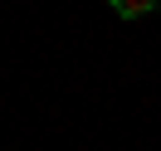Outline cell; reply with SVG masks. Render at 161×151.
Returning a JSON list of instances; mask_svg holds the SVG:
<instances>
[{
  "mask_svg": "<svg viewBox=\"0 0 161 151\" xmlns=\"http://www.w3.org/2000/svg\"><path fill=\"white\" fill-rule=\"evenodd\" d=\"M108 10L117 15V20H142V15L156 10V0H108Z\"/></svg>",
  "mask_w": 161,
  "mask_h": 151,
  "instance_id": "cell-1",
  "label": "cell"
}]
</instances>
